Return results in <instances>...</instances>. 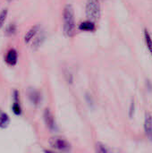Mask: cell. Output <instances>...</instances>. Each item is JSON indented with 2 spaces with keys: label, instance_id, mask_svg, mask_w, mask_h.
I'll return each instance as SVG.
<instances>
[{
  "label": "cell",
  "instance_id": "cell-1",
  "mask_svg": "<svg viewBox=\"0 0 152 153\" xmlns=\"http://www.w3.org/2000/svg\"><path fill=\"white\" fill-rule=\"evenodd\" d=\"M63 30L66 37H73L75 32L74 12L71 4H66L63 12Z\"/></svg>",
  "mask_w": 152,
  "mask_h": 153
},
{
  "label": "cell",
  "instance_id": "cell-2",
  "mask_svg": "<svg viewBox=\"0 0 152 153\" xmlns=\"http://www.w3.org/2000/svg\"><path fill=\"white\" fill-rule=\"evenodd\" d=\"M85 13L89 21L96 22L100 18L101 8L99 0H88L85 7Z\"/></svg>",
  "mask_w": 152,
  "mask_h": 153
},
{
  "label": "cell",
  "instance_id": "cell-3",
  "mask_svg": "<svg viewBox=\"0 0 152 153\" xmlns=\"http://www.w3.org/2000/svg\"><path fill=\"white\" fill-rule=\"evenodd\" d=\"M48 143L54 150L61 152H68L71 150L70 143L65 138L61 136L51 137L48 141Z\"/></svg>",
  "mask_w": 152,
  "mask_h": 153
},
{
  "label": "cell",
  "instance_id": "cell-4",
  "mask_svg": "<svg viewBox=\"0 0 152 153\" xmlns=\"http://www.w3.org/2000/svg\"><path fill=\"white\" fill-rule=\"evenodd\" d=\"M12 111L15 116H20L22 114V106L20 103V92L18 90H13V91Z\"/></svg>",
  "mask_w": 152,
  "mask_h": 153
},
{
  "label": "cell",
  "instance_id": "cell-5",
  "mask_svg": "<svg viewBox=\"0 0 152 153\" xmlns=\"http://www.w3.org/2000/svg\"><path fill=\"white\" fill-rule=\"evenodd\" d=\"M43 118H44V121H45V124H46L47 127L50 131H55L56 129V125L55 118L53 117V114L51 113V111L48 108H46L44 110Z\"/></svg>",
  "mask_w": 152,
  "mask_h": 153
},
{
  "label": "cell",
  "instance_id": "cell-6",
  "mask_svg": "<svg viewBox=\"0 0 152 153\" xmlns=\"http://www.w3.org/2000/svg\"><path fill=\"white\" fill-rule=\"evenodd\" d=\"M28 99L33 106L38 107L41 102V94L39 91L30 89L28 91Z\"/></svg>",
  "mask_w": 152,
  "mask_h": 153
},
{
  "label": "cell",
  "instance_id": "cell-7",
  "mask_svg": "<svg viewBox=\"0 0 152 153\" xmlns=\"http://www.w3.org/2000/svg\"><path fill=\"white\" fill-rule=\"evenodd\" d=\"M4 61L8 65L13 66L17 64L18 61V53L14 48H11L4 56Z\"/></svg>",
  "mask_w": 152,
  "mask_h": 153
},
{
  "label": "cell",
  "instance_id": "cell-8",
  "mask_svg": "<svg viewBox=\"0 0 152 153\" xmlns=\"http://www.w3.org/2000/svg\"><path fill=\"white\" fill-rule=\"evenodd\" d=\"M144 132L146 136L152 142V116L150 113L145 114L144 119Z\"/></svg>",
  "mask_w": 152,
  "mask_h": 153
},
{
  "label": "cell",
  "instance_id": "cell-9",
  "mask_svg": "<svg viewBox=\"0 0 152 153\" xmlns=\"http://www.w3.org/2000/svg\"><path fill=\"white\" fill-rule=\"evenodd\" d=\"M39 28H40V25H39V24H36V25L32 26V27L26 32V34L24 35V42L27 43V44L30 43V42L32 40V39L35 38L36 35L39 33Z\"/></svg>",
  "mask_w": 152,
  "mask_h": 153
},
{
  "label": "cell",
  "instance_id": "cell-10",
  "mask_svg": "<svg viewBox=\"0 0 152 153\" xmlns=\"http://www.w3.org/2000/svg\"><path fill=\"white\" fill-rule=\"evenodd\" d=\"M45 39H46V33L45 32H39L36 35L34 41L32 42V45H31L32 49H34V50L39 49L41 47V45L44 43Z\"/></svg>",
  "mask_w": 152,
  "mask_h": 153
},
{
  "label": "cell",
  "instance_id": "cell-11",
  "mask_svg": "<svg viewBox=\"0 0 152 153\" xmlns=\"http://www.w3.org/2000/svg\"><path fill=\"white\" fill-rule=\"evenodd\" d=\"M79 29L82 31H94L96 26L95 23L91 21H84L79 25Z\"/></svg>",
  "mask_w": 152,
  "mask_h": 153
},
{
  "label": "cell",
  "instance_id": "cell-12",
  "mask_svg": "<svg viewBox=\"0 0 152 153\" xmlns=\"http://www.w3.org/2000/svg\"><path fill=\"white\" fill-rule=\"evenodd\" d=\"M9 123H10L9 116L2 109H0V128H6L9 126Z\"/></svg>",
  "mask_w": 152,
  "mask_h": 153
},
{
  "label": "cell",
  "instance_id": "cell-13",
  "mask_svg": "<svg viewBox=\"0 0 152 153\" xmlns=\"http://www.w3.org/2000/svg\"><path fill=\"white\" fill-rule=\"evenodd\" d=\"M144 40L148 50L150 51L151 55L152 56V39L148 30H144Z\"/></svg>",
  "mask_w": 152,
  "mask_h": 153
},
{
  "label": "cell",
  "instance_id": "cell-14",
  "mask_svg": "<svg viewBox=\"0 0 152 153\" xmlns=\"http://www.w3.org/2000/svg\"><path fill=\"white\" fill-rule=\"evenodd\" d=\"M17 30V26L14 23H10L6 26L4 30V33L6 36H13L16 33Z\"/></svg>",
  "mask_w": 152,
  "mask_h": 153
},
{
  "label": "cell",
  "instance_id": "cell-15",
  "mask_svg": "<svg viewBox=\"0 0 152 153\" xmlns=\"http://www.w3.org/2000/svg\"><path fill=\"white\" fill-rule=\"evenodd\" d=\"M96 152L97 153H110L109 151L107 149V147L101 143H98L96 145Z\"/></svg>",
  "mask_w": 152,
  "mask_h": 153
},
{
  "label": "cell",
  "instance_id": "cell-16",
  "mask_svg": "<svg viewBox=\"0 0 152 153\" xmlns=\"http://www.w3.org/2000/svg\"><path fill=\"white\" fill-rule=\"evenodd\" d=\"M7 13H8L7 9H3L0 12V28L4 25V23L5 22V19L7 17Z\"/></svg>",
  "mask_w": 152,
  "mask_h": 153
},
{
  "label": "cell",
  "instance_id": "cell-17",
  "mask_svg": "<svg viewBox=\"0 0 152 153\" xmlns=\"http://www.w3.org/2000/svg\"><path fill=\"white\" fill-rule=\"evenodd\" d=\"M134 109H135V105H134V102L132 101L131 105H130V110H129V117L132 118L133 114H134Z\"/></svg>",
  "mask_w": 152,
  "mask_h": 153
},
{
  "label": "cell",
  "instance_id": "cell-18",
  "mask_svg": "<svg viewBox=\"0 0 152 153\" xmlns=\"http://www.w3.org/2000/svg\"><path fill=\"white\" fill-rule=\"evenodd\" d=\"M44 153H57L53 152V151H50V150H44Z\"/></svg>",
  "mask_w": 152,
  "mask_h": 153
},
{
  "label": "cell",
  "instance_id": "cell-19",
  "mask_svg": "<svg viewBox=\"0 0 152 153\" xmlns=\"http://www.w3.org/2000/svg\"><path fill=\"white\" fill-rule=\"evenodd\" d=\"M6 1H8V2H11V1H13V0H6Z\"/></svg>",
  "mask_w": 152,
  "mask_h": 153
}]
</instances>
